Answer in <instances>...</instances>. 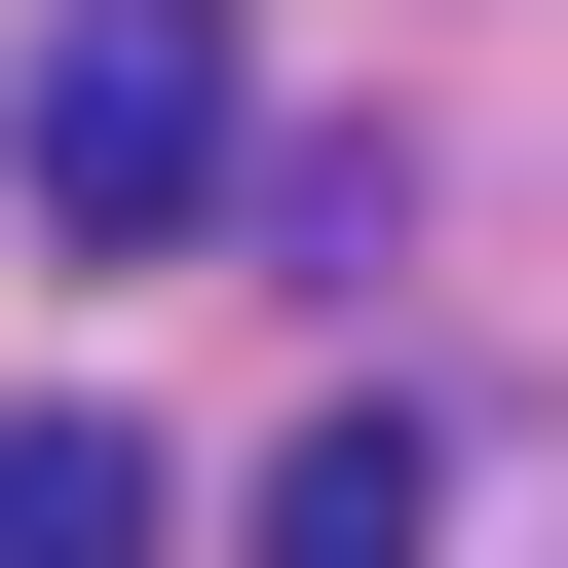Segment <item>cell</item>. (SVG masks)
I'll return each mask as SVG.
<instances>
[{"mask_svg": "<svg viewBox=\"0 0 568 568\" xmlns=\"http://www.w3.org/2000/svg\"><path fill=\"white\" fill-rule=\"evenodd\" d=\"M0 152H39V227H77V265H190V227H227V0H77Z\"/></svg>", "mask_w": 568, "mask_h": 568, "instance_id": "obj_1", "label": "cell"}, {"mask_svg": "<svg viewBox=\"0 0 568 568\" xmlns=\"http://www.w3.org/2000/svg\"><path fill=\"white\" fill-rule=\"evenodd\" d=\"M152 530H190V493H152L114 417H0V568H152Z\"/></svg>", "mask_w": 568, "mask_h": 568, "instance_id": "obj_3", "label": "cell"}, {"mask_svg": "<svg viewBox=\"0 0 568 568\" xmlns=\"http://www.w3.org/2000/svg\"><path fill=\"white\" fill-rule=\"evenodd\" d=\"M227 568H455V455L417 417H304V455H265V530Z\"/></svg>", "mask_w": 568, "mask_h": 568, "instance_id": "obj_2", "label": "cell"}]
</instances>
